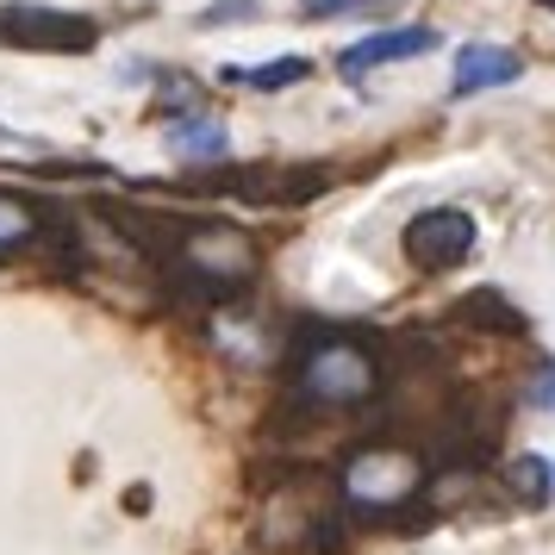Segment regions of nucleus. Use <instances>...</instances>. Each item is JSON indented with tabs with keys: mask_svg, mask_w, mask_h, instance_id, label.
<instances>
[{
	"mask_svg": "<svg viewBox=\"0 0 555 555\" xmlns=\"http://www.w3.org/2000/svg\"><path fill=\"white\" fill-rule=\"evenodd\" d=\"M300 400L325 405V412H350V405H369L380 393V362L369 344L356 337H319L312 350L300 356Z\"/></svg>",
	"mask_w": 555,
	"mask_h": 555,
	"instance_id": "nucleus-1",
	"label": "nucleus"
},
{
	"mask_svg": "<svg viewBox=\"0 0 555 555\" xmlns=\"http://www.w3.org/2000/svg\"><path fill=\"white\" fill-rule=\"evenodd\" d=\"M418 487H425V462L412 450H356L344 462V500L356 512H400L405 500H418Z\"/></svg>",
	"mask_w": 555,
	"mask_h": 555,
	"instance_id": "nucleus-2",
	"label": "nucleus"
},
{
	"mask_svg": "<svg viewBox=\"0 0 555 555\" xmlns=\"http://www.w3.org/2000/svg\"><path fill=\"white\" fill-rule=\"evenodd\" d=\"M400 250L418 269H455V262H468V250H475V219L462 206H430V212H418L405 225Z\"/></svg>",
	"mask_w": 555,
	"mask_h": 555,
	"instance_id": "nucleus-3",
	"label": "nucleus"
},
{
	"mask_svg": "<svg viewBox=\"0 0 555 555\" xmlns=\"http://www.w3.org/2000/svg\"><path fill=\"white\" fill-rule=\"evenodd\" d=\"M181 262L194 269V275L212 287V294H225V287H237V281L256 275V250L250 237H237L231 225H201L188 231V250H181Z\"/></svg>",
	"mask_w": 555,
	"mask_h": 555,
	"instance_id": "nucleus-4",
	"label": "nucleus"
},
{
	"mask_svg": "<svg viewBox=\"0 0 555 555\" xmlns=\"http://www.w3.org/2000/svg\"><path fill=\"white\" fill-rule=\"evenodd\" d=\"M0 38H13L26 51H88L94 44V20L56 13V7H7L0 13Z\"/></svg>",
	"mask_w": 555,
	"mask_h": 555,
	"instance_id": "nucleus-5",
	"label": "nucleus"
},
{
	"mask_svg": "<svg viewBox=\"0 0 555 555\" xmlns=\"http://www.w3.org/2000/svg\"><path fill=\"white\" fill-rule=\"evenodd\" d=\"M437 51V31L430 26H400V31H375V38H362V44H350V51L337 56V69L350 81H362L369 69H380V63H400V56H425Z\"/></svg>",
	"mask_w": 555,
	"mask_h": 555,
	"instance_id": "nucleus-6",
	"label": "nucleus"
},
{
	"mask_svg": "<svg viewBox=\"0 0 555 555\" xmlns=\"http://www.w3.org/2000/svg\"><path fill=\"white\" fill-rule=\"evenodd\" d=\"M525 76V56L505 51V44H462L455 51V94H480V88H505V81Z\"/></svg>",
	"mask_w": 555,
	"mask_h": 555,
	"instance_id": "nucleus-7",
	"label": "nucleus"
},
{
	"mask_svg": "<svg viewBox=\"0 0 555 555\" xmlns=\"http://www.w3.org/2000/svg\"><path fill=\"white\" fill-rule=\"evenodd\" d=\"M169 156H188V163H219L225 156V126L219 119H176L163 131Z\"/></svg>",
	"mask_w": 555,
	"mask_h": 555,
	"instance_id": "nucleus-8",
	"label": "nucleus"
},
{
	"mask_svg": "<svg viewBox=\"0 0 555 555\" xmlns=\"http://www.w3.org/2000/svg\"><path fill=\"white\" fill-rule=\"evenodd\" d=\"M306 76H312V63H306V56H275L269 69H231V81L262 88V94H269V88H287V81H306Z\"/></svg>",
	"mask_w": 555,
	"mask_h": 555,
	"instance_id": "nucleus-9",
	"label": "nucleus"
},
{
	"mask_svg": "<svg viewBox=\"0 0 555 555\" xmlns=\"http://www.w3.org/2000/svg\"><path fill=\"white\" fill-rule=\"evenodd\" d=\"M38 237V212L26 201H13V194H0V250H20Z\"/></svg>",
	"mask_w": 555,
	"mask_h": 555,
	"instance_id": "nucleus-10",
	"label": "nucleus"
},
{
	"mask_svg": "<svg viewBox=\"0 0 555 555\" xmlns=\"http://www.w3.org/2000/svg\"><path fill=\"white\" fill-rule=\"evenodd\" d=\"M231 20H256V0H212L201 13V26H231Z\"/></svg>",
	"mask_w": 555,
	"mask_h": 555,
	"instance_id": "nucleus-11",
	"label": "nucleus"
},
{
	"mask_svg": "<svg viewBox=\"0 0 555 555\" xmlns=\"http://www.w3.org/2000/svg\"><path fill=\"white\" fill-rule=\"evenodd\" d=\"M530 405H537V412H555V362H537V380H530Z\"/></svg>",
	"mask_w": 555,
	"mask_h": 555,
	"instance_id": "nucleus-12",
	"label": "nucleus"
},
{
	"mask_svg": "<svg viewBox=\"0 0 555 555\" xmlns=\"http://www.w3.org/2000/svg\"><path fill=\"white\" fill-rule=\"evenodd\" d=\"M356 7H375V0H300L306 20H337V13H356Z\"/></svg>",
	"mask_w": 555,
	"mask_h": 555,
	"instance_id": "nucleus-13",
	"label": "nucleus"
},
{
	"mask_svg": "<svg viewBox=\"0 0 555 555\" xmlns=\"http://www.w3.org/2000/svg\"><path fill=\"white\" fill-rule=\"evenodd\" d=\"M543 7H550V13H555V0H543Z\"/></svg>",
	"mask_w": 555,
	"mask_h": 555,
	"instance_id": "nucleus-14",
	"label": "nucleus"
}]
</instances>
